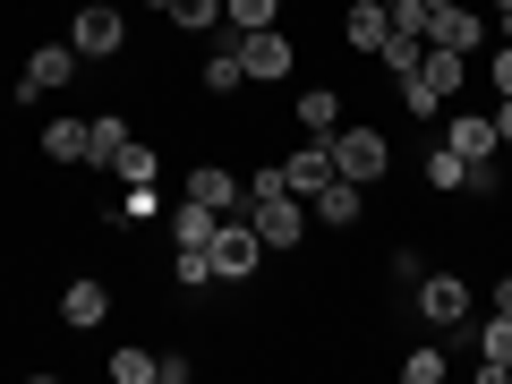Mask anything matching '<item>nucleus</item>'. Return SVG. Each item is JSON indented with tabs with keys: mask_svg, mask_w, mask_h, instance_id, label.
<instances>
[{
	"mask_svg": "<svg viewBox=\"0 0 512 384\" xmlns=\"http://www.w3.org/2000/svg\"><path fill=\"white\" fill-rule=\"evenodd\" d=\"M325 146H333V171H342V180H359V188H376L384 171H393V146H384V128H367V120H342Z\"/></svg>",
	"mask_w": 512,
	"mask_h": 384,
	"instance_id": "f257e3e1",
	"label": "nucleus"
},
{
	"mask_svg": "<svg viewBox=\"0 0 512 384\" xmlns=\"http://www.w3.org/2000/svg\"><path fill=\"white\" fill-rule=\"evenodd\" d=\"M214 282H256V256H265V239H256V222L248 214H222L214 222Z\"/></svg>",
	"mask_w": 512,
	"mask_h": 384,
	"instance_id": "f03ea898",
	"label": "nucleus"
},
{
	"mask_svg": "<svg viewBox=\"0 0 512 384\" xmlns=\"http://www.w3.org/2000/svg\"><path fill=\"white\" fill-rule=\"evenodd\" d=\"M69 43H77V60H120L128 52V18L103 9V0H86V9L69 18Z\"/></svg>",
	"mask_w": 512,
	"mask_h": 384,
	"instance_id": "7ed1b4c3",
	"label": "nucleus"
},
{
	"mask_svg": "<svg viewBox=\"0 0 512 384\" xmlns=\"http://www.w3.org/2000/svg\"><path fill=\"white\" fill-rule=\"evenodd\" d=\"M239 60H248V86H274V77L299 69V43L282 26H256V35H239Z\"/></svg>",
	"mask_w": 512,
	"mask_h": 384,
	"instance_id": "20e7f679",
	"label": "nucleus"
},
{
	"mask_svg": "<svg viewBox=\"0 0 512 384\" xmlns=\"http://www.w3.org/2000/svg\"><path fill=\"white\" fill-rule=\"evenodd\" d=\"M248 222H256L265 248H299V239H308V197H291V188H282V197H256Z\"/></svg>",
	"mask_w": 512,
	"mask_h": 384,
	"instance_id": "39448f33",
	"label": "nucleus"
},
{
	"mask_svg": "<svg viewBox=\"0 0 512 384\" xmlns=\"http://www.w3.org/2000/svg\"><path fill=\"white\" fill-rule=\"evenodd\" d=\"M69 77H77V43H43V52H26V86H9V94L18 103H52Z\"/></svg>",
	"mask_w": 512,
	"mask_h": 384,
	"instance_id": "423d86ee",
	"label": "nucleus"
},
{
	"mask_svg": "<svg viewBox=\"0 0 512 384\" xmlns=\"http://www.w3.org/2000/svg\"><path fill=\"white\" fill-rule=\"evenodd\" d=\"M410 291H419V316H427V325H444V333L470 325V282H461V274H419Z\"/></svg>",
	"mask_w": 512,
	"mask_h": 384,
	"instance_id": "0eeeda50",
	"label": "nucleus"
},
{
	"mask_svg": "<svg viewBox=\"0 0 512 384\" xmlns=\"http://www.w3.org/2000/svg\"><path fill=\"white\" fill-rule=\"evenodd\" d=\"M419 35L436 43V52H478V43H487V18H470L461 0H436V9H427V26H419Z\"/></svg>",
	"mask_w": 512,
	"mask_h": 384,
	"instance_id": "6e6552de",
	"label": "nucleus"
},
{
	"mask_svg": "<svg viewBox=\"0 0 512 384\" xmlns=\"http://www.w3.org/2000/svg\"><path fill=\"white\" fill-rule=\"evenodd\" d=\"M359 214H367V188H359V180H342V171H333V180L308 197V222H325V231H350Z\"/></svg>",
	"mask_w": 512,
	"mask_h": 384,
	"instance_id": "1a4fd4ad",
	"label": "nucleus"
},
{
	"mask_svg": "<svg viewBox=\"0 0 512 384\" xmlns=\"http://www.w3.org/2000/svg\"><path fill=\"white\" fill-rule=\"evenodd\" d=\"M180 197L214 205V214H248V180H231L222 163H197V171H188V188H180Z\"/></svg>",
	"mask_w": 512,
	"mask_h": 384,
	"instance_id": "9d476101",
	"label": "nucleus"
},
{
	"mask_svg": "<svg viewBox=\"0 0 512 384\" xmlns=\"http://www.w3.org/2000/svg\"><path fill=\"white\" fill-rule=\"evenodd\" d=\"M325 180H333V146H325V137H308V146L282 163V188H291V197H316Z\"/></svg>",
	"mask_w": 512,
	"mask_h": 384,
	"instance_id": "9b49d317",
	"label": "nucleus"
},
{
	"mask_svg": "<svg viewBox=\"0 0 512 384\" xmlns=\"http://www.w3.org/2000/svg\"><path fill=\"white\" fill-rule=\"evenodd\" d=\"M342 35H350V52H384L393 9H384V0H350V9H342Z\"/></svg>",
	"mask_w": 512,
	"mask_h": 384,
	"instance_id": "f8f14e48",
	"label": "nucleus"
},
{
	"mask_svg": "<svg viewBox=\"0 0 512 384\" xmlns=\"http://www.w3.org/2000/svg\"><path fill=\"white\" fill-rule=\"evenodd\" d=\"M470 342H478V376L504 384V367H512V316H495V308H487V325H478Z\"/></svg>",
	"mask_w": 512,
	"mask_h": 384,
	"instance_id": "ddd939ff",
	"label": "nucleus"
},
{
	"mask_svg": "<svg viewBox=\"0 0 512 384\" xmlns=\"http://www.w3.org/2000/svg\"><path fill=\"white\" fill-rule=\"evenodd\" d=\"M444 146H453L461 163H478V154H495L504 137H495V120H487V111H453V128H444Z\"/></svg>",
	"mask_w": 512,
	"mask_h": 384,
	"instance_id": "4468645a",
	"label": "nucleus"
},
{
	"mask_svg": "<svg viewBox=\"0 0 512 384\" xmlns=\"http://www.w3.org/2000/svg\"><path fill=\"white\" fill-rule=\"evenodd\" d=\"M103 316H111V291H103V282H69V291H60V325L94 333Z\"/></svg>",
	"mask_w": 512,
	"mask_h": 384,
	"instance_id": "2eb2a0df",
	"label": "nucleus"
},
{
	"mask_svg": "<svg viewBox=\"0 0 512 384\" xmlns=\"http://www.w3.org/2000/svg\"><path fill=\"white\" fill-rule=\"evenodd\" d=\"M43 154H52V163H86L94 154V120H69V111H60V120L43 128Z\"/></svg>",
	"mask_w": 512,
	"mask_h": 384,
	"instance_id": "dca6fc26",
	"label": "nucleus"
},
{
	"mask_svg": "<svg viewBox=\"0 0 512 384\" xmlns=\"http://www.w3.org/2000/svg\"><path fill=\"white\" fill-rule=\"evenodd\" d=\"M299 128L308 137H333L342 128V86H299Z\"/></svg>",
	"mask_w": 512,
	"mask_h": 384,
	"instance_id": "f3484780",
	"label": "nucleus"
},
{
	"mask_svg": "<svg viewBox=\"0 0 512 384\" xmlns=\"http://www.w3.org/2000/svg\"><path fill=\"white\" fill-rule=\"evenodd\" d=\"M214 205H197V197H180L171 205V239H180V248H214Z\"/></svg>",
	"mask_w": 512,
	"mask_h": 384,
	"instance_id": "a211bd4d",
	"label": "nucleus"
},
{
	"mask_svg": "<svg viewBox=\"0 0 512 384\" xmlns=\"http://www.w3.org/2000/svg\"><path fill=\"white\" fill-rule=\"evenodd\" d=\"M239 86H248V60H239V35H222L205 60V94H239Z\"/></svg>",
	"mask_w": 512,
	"mask_h": 384,
	"instance_id": "6ab92c4d",
	"label": "nucleus"
},
{
	"mask_svg": "<svg viewBox=\"0 0 512 384\" xmlns=\"http://www.w3.org/2000/svg\"><path fill=\"white\" fill-rule=\"evenodd\" d=\"M419 77H427V86L444 94V103H453V94H461V77H470V52H436V43H427V60H419Z\"/></svg>",
	"mask_w": 512,
	"mask_h": 384,
	"instance_id": "aec40b11",
	"label": "nucleus"
},
{
	"mask_svg": "<svg viewBox=\"0 0 512 384\" xmlns=\"http://www.w3.org/2000/svg\"><path fill=\"white\" fill-rule=\"evenodd\" d=\"M163 18L180 35H222V0H163Z\"/></svg>",
	"mask_w": 512,
	"mask_h": 384,
	"instance_id": "412c9836",
	"label": "nucleus"
},
{
	"mask_svg": "<svg viewBox=\"0 0 512 384\" xmlns=\"http://www.w3.org/2000/svg\"><path fill=\"white\" fill-rule=\"evenodd\" d=\"M376 60H384V69H393V77H419V60H427V35H410V26H393Z\"/></svg>",
	"mask_w": 512,
	"mask_h": 384,
	"instance_id": "4be33fe9",
	"label": "nucleus"
},
{
	"mask_svg": "<svg viewBox=\"0 0 512 384\" xmlns=\"http://www.w3.org/2000/svg\"><path fill=\"white\" fill-rule=\"evenodd\" d=\"M103 171H120V180H128V188H146V180H163V154H146V146H137V137H128V146H120V154H111V163H103Z\"/></svg>",
	"mask_w": 512,
	"mask_h": 384,
	"instance_id": "5701e85b",
	"label": "nucleus"
},
{
	"mask_svg": "<svg viewBox=\"0 0 512 384\" xmlns=\"http://www.w3.org/2000/svg\"><path fill=\"white\" fill-rule=\"evenodd\" d=\"M282 18V0H222V26L231 35H256V26H274Z\"/></svg>",
	"mask_w": 512,
	"mask_h": 384,
	"instance_id": "b1692460",
	"label": "nucleus"
},
{
	"mask_svg": "<svg viewBox=\"0 0 512 384\" xmlns=\"http://www.w3.org/2000/svg\"><path fill=\"white\" fill-rule=\"evenodd\" d=\"M402 384H444V350H436V342L402 350Z\"/></svg>",
	"mask_w": 512,
	"mask_h": 384,
	"instance_id": "393cba45",
	"label": "nucleus"
},
{
	"mask_svg": "<svg viewBox=\"0 0 512 384\" xmlns=\"http://www.w3.org/2000/svg\"><path fill=\"white\" fill-rule=\"evenodd\" d=\"M120 146H128V120H120V111H94V154H86V163H111Z\"/></svg>",
	"mask_w": 512,
	"mask_h": 384,
	"instance_id": "a878e982",
	"label": "nucleus"
},
{
	"mask_svg": "<svg viewBox=\"0 0 512 384\" xmlns=\"http://www.w3.org/2000/svg\"><path fill=\"white\" fill-rule=\"evenodd\" d=\"M154 350H111V384H154Z\"/></svg>",
	"mask_w": 512,
	"mask_h": 384,
	"instance_id": "bb28decb",
	"label": "nucleus"
},
{
	"mask_svg": "<svg viewBox=\"0 0 512 384\" xmlns=\"http://www.w3.org/2000/svg\"><path fill=\"white\" fill-rule=\"evenodd\" d=\"M393 86H402V111H410V120H436V111H444V94L427 86V77H393Z\"/></svg>",
	"mask_w": 512,
	"mask_h": 384,
	"instance_id": "cd10ccee",
	"label": "nucleus"
},
{
	"mask_svg": "<svg viewBox=\"0 0 512 384\" xmlns=\"http://www.w3.org/2000/svg\"><path fill=\"white\" fill-rule=\"evenodd\" d=\"M171 274H180V291H214V256H205V248H180Z\"/></svg>",
	"mask_w": 512,
	"mask_h": 384,
	"instance_id": "c85d7f7f",
	"label": "nucleus"
},
{
	"mask_svg": "<svg viewBox=\"0 0 512 384\" xmlns=\"http://www.w3.org/2000/svg\"><path fill=\"white\" fill-rule=\"evenodd\" d=\"M461 171H470V163H461L453 146H436V154H427V188H444V197L461 188Z\"/></svg>",
	"mask_w": 512,
	"mask_h": 384,
	"instance_id": "c756f323",
	"label": "nucleus"
},
{
	"mask_svg": "<svg viewBox=\"0 0 512 384\" xmlns=\"http://www.w3.org/2000/svg\"><path fill=\"white\" fill-rule=\"evenodd\" d=\"M256 197H282V163H256V171H248V205H256Z\"/></svg>",
	"mask_w": 512,
	"mask_h": 384,
	"instance_id": "7c9ffc66",
	"label": "nucleus"
},
{
	"mask_svg": "<svg viewBox=\"0 0 512 384\" xmlns=\"http://www.w3.org/2000/svg\"><path fill=\"white\" fill-rule=\"evenodd\" d=\"M154 205H163V188H154V180H146V188H128V205H120V214H128V222H146V214H154Z\"/></svg>",
	"mask_w": 512,
	"mask_h": 384,
	"instance_id": "2f4dec72",
	"label": "nucleus"
},
{
	"mask_svg": "<svg viewBox=\"0 0 512 384\" xmlns=\"http://www.w3.org/2000/svg\"><path fill=\"white\" fill-rule=\"evenodd\" d=\"M384 274H393V282H419V274H427V256H419V248H393V265H384Z\"/></svg>",
	"mask_w": 512,
	"mask_h": 384,
	"instance_id": "473e14b6",
	"label": "nucleus"
},
{
	"mask_svg": "<svg viewBox=\"0 0 512 384\" xmlns=\"http://www.w3.org/2000/svg\"><path fill=\"white\" fill-rule=\"evenodd\" d=\"M487 86H495V94H512V43H504L495 60H487Z\"/></svg>",
	"mask_w": 512,
	"mask_h": 384,
	"instance_id": "72a5a7b5",
	"label": "nucleus"
},
{
	"mask_svg": "<svg viewBox=\"0 0 512 384\" xmlns=\"http://www.w3.org/2000/svg\"><path fill=\"white\" fill-rule=\"evenodd\" d=\"M487 120H495V137L512 146V94H495V111H487Z\"/></svg>",
	"mask_w": 512,
	"mask_h": 384,
	"instance_id": "f704fd0d",
	"label": "nucleus"
},
{
	"mask_svg": "<svg viewBox=\"0 0 512 384\" xmlns=\"http://www.w3.org/2000/svg\"><path fill=\"white\" fill-rule=\"evenodd\" d=\"M487 9H495V26H504V43H512V0H487Z\"/></svg>",
	"mask_w": 512,
	"mask_h": 384,
	"instance_id": "c9c22d12",
	"label": "nucleus"
},
{
	"mask_svg": "<svg viewBox=\"0 0 512 384\" xmlns=\"http://www.w3.org/2000/svg\"><path fill=\"white\" fill-rule=\"evenodd\" d=\"M495 316H512V274H504V282H495Z\"/></svg>",
	"mask_w": 512,
	"mask_h": 384,
	"instance_id": "e433bc0d",
	"label": "nucleus"
},
{
	"mask_svg": "<svg viewBox=\"0 0 512 384\" xmlns=\"http://www.w3.org/2000/svg\"><path fill=\"white\" fill-rule=\"evenodd\" d=\"M504 384H512V367H504Z\"/></svg>",
	"mask_w": 512,
	"mask_h": 384,
	"instance_id": "4c0bfd02",
	"label": "nucleus"
},
{
	"mask_svg": "<svg viewBox=\"0 0 512 384\" xmlns=\"http://www.w3.org/2000/svg\"><path fill=\"white\" fill-rule=\"evenodd\" d=\"M384 9H393V0H384Z\"/></svg>",
	"mask_w": 512,
	"mask_h": 384,
	"instance_id": "58836bf2",
	"label": "nucleus"
},
{
	"mask_svg": "<svg viewBox=\"0 0 512 384\" xmlns=\"http://www.w3.org/2000/svg\"><path fill=\"white\" fill-rule=\"evenodd\" d=\"M427 9H436V0H427Z\"/></svg>",
	"mask_w": 512,
	"mask_h": 384,
	"instance_id": "ea45409f",
	"label": "nucleus"
},
{
	"mask_svg": "<svg viewBox=\"0 0 512 384\" xmlns=\"http://www.w3.org/2000/svg\"><path fill=\"white\" fill-rule=\"evenodd\" d=\"M154 9H163V0H154Z\"/></svg>",
	"mask_w": 512,
	"mask_h": 384,
	"instance_id": "a19ab883",
	"label": "nucleus"
}]
</instances>
